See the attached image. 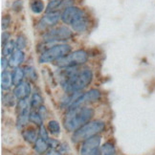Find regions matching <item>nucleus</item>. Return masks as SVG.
Segmentation results:
<instances>
[{"label": "nucleus", "instance_id": "f257e3e1", "mask_svg": "<svg viewBox=\"0 0 155 155\" xmlns=\"http://www.w3.org/2000/svg\"><path fill=\"white\" fill-rule=\"evenodd\" d=\"M92 80L93 73L88 68L78 70L76 67H69L65 69L59 76L62 88L69 94L80 92L90 84Z\"/></svg>", "mask_w": 155, "mask_h": 155}, {"label": "nucleus", "instance_id": "f03ea898", "mask_svg": "<svg viewBox=\"0 0 155 155\" xmlns=\"http://www.w3.org/2000/svg\"><path fill=\"white\" fill-rule=\"evenodd\" d=\"M95 111L91 107L78 106L69 109L63 119V126L69 132H75L91 120Z\"/></svg>", "mask_w": 155, "mask_h": 155}, {"label": "nucleus", "instance_id": "7ed1b4c3", "mask_svg": "<svg viewBox=\"0 0 155 155\" xmlns=\"http://www.w3.org/2000/svg\"><path fill=\"white\" fill-rule=\"evenodd\" d=\"M61 19L64 23H66L76 32H84L89 26V18L84 11L71 6L65 9L61 15Z\"/></svg>", "mask_w": 155, "mask_h": 155}, {"label": "nucleus", "instance_id": "20e7f679", "mask_svg": "<svg viewBox=\"0 0 155 155\" xmlns=\"http://www.w3.org/2000/svg\"><path fill=\"white\" fill-rule=\"evenodd\" d=\"M105 128V124L102 121H92L88 122L84 126H82L78 130H76L73 136L72 141L74 143L84 142L85 140L91 138V137L103 132Z\"/></svg>", "mask_w": 155, "mask_h": 155}, {"label": "nucleus", "instance_id": "39448f33", "mask_svg": "<svg viewBox=\"0 0 155 155\" xmlns=\"http://www.w3.org/2000/svg\"><path fill=\"white\" fill-rule=\"evenodd\" d=\"M71 51V46L68 44H58L51 47L40 55L38 61L39 63H48L55 61H58L66 57Z\"/></svg>", "mask_w": 155, "mask_h": 155}, {"label": "nucleus", "instance_id": "423d86ee", "mask_svg": "<svg viewBox=\"0 0 155 155\" xmlns=\"http://www.w3.org/2000/svg\"><path fill=\"white\" fill-rule=\"evenodd\" d=\"M88 54L84 50H78L74 53L67 55L57 61V66L61 68H69V67H76L78 65L83 64L87 61Z\"/></svg>", "mask_w": 155, "mask_h": 155}, {"label": "nucleus", "instance_id": "0eeeda50", "mask_svg": "<svg viewBox=\"0 0 155 155\" xmlns=\"http://www.w3.org/2000/svg\"><path fill=\"white\" fill-rule=\"evenodd\" d=\"M73 33L67 27H58L52 29L43 35V40L46 42H55V41H65L72 38Z\"/></svg>", "mask_w": 155, "mask_h": 155}, {"label": "nucleus", "instance_id": "6e6552de", "mask_svg": "<svg viewBox=\"0 0 155 155\" xmlns=\"http://www.w3.org/2000/svg\"><path fill=\"white\" fill-rule=\"evenodd\" d=\"M102 137L99 135H95L83 142L81 147V155H95L100 148Z\"/></svg>", "mask_w": 155, "mask_h": 155}, {"label": "nucleus", "instance_id": "1a4fd4ad", "mask_svg": "<svg viewBox=\"0 0 155 155\" xmlns=\"http://www.w3.org/2000/svg\"><path fill=\"white\" fill-rule=\"evenodd\" d=\"M100 99H101V92L97 90V89H91V90H89L88 92L81 94L69 109L75 108V107H78V106H83L84 104H89V103L97 102Z\"/></svg>", "mask_w": 155, "mask_h": 155}, {"label": "nucleus", "instance_id": "9d476101", "mask_svg": "<svg viewBox=\"0 0 155 155\" xmlns=\"http://www.w3.org/2000/svg\"><path fill=\"white\" fill-rule=\"evenodd\" d=\"M30 114L29 112V104L26 102V100L20 101L18 104V115H17V128L21 129L23 127H25L30 121Z\"/></svg>", "mask_w": 155, "mask_h": 155}, {"label": "nucleus", "instance_id": "9b49d317", "mask_svg": "<svg viewBox=\"0 0 155 155\" xmlns=\"http://www.w3.org/2000/svg\"><path fill=\"white\" fill-rule=\"evenodd\" d=\"M61 18V15L58 12H52V13H47L42 18H41L38 24V27L40 30H43L47 27H50L57 24L58 20Z\"/></svg>", "mask_w": 155, "mask_h": 155}, {"label": "nucleus", "instance_id": "f8f14e48", "mask_svg": "<svg viewBox=\"0 0 155 155\" xmlns=\"http://www.w3.org/2000/svg\"><path fill=\"white\" fill-rule=\"evenodd\" d=\"M31 86L28 82H21L20 84L16 85L15 90H14V95L15 96V98H17L19 101H23V100H26L30 94H31Z\"/></svg>", "mask_w": 155, "mask_h": 155}, {"label": "nucleus", "instance_id": "ddd939ff", "mask_svg": "<svg viewBox=\"0 0 155 155\" xmlns=\"http://www.w3.org/2000/svg\"><path fill=\"white\" fill-rule=\"evenodd\" d=\"M25 55L21 50H17L14 52L13 55L11 56L9 59V65L12 67H17L18 65H20L23 61H24Z\"/></svg>", "mask_w": 155, "mask_h": 155}, {"label": "nucleus", "instance_id": "4468645a", "mask_svg": "<svg viewBox=\"0 0 155 155\" xmlns=\"http://www.w3.org/2000/svg\"><path fill=\"white\" fill-rule=\"evenodd\" d=\"M115 154H116V150L114 145L110 142H106L102 147H100V148L95 155H115Z\"/></svg>", "mask_w": 155, "mask_h": 155}, {"label": "nucleus", "instance_id": "2eb2a0df", "mask_svg": "<svg viewBox=\"0 0 155 155\" xmlns=\"http://www.w3.org/2000/svg\"><path fill=\"white\" fill-rule=\"evenodd\" d=\"M13 84V78L8 71H2L1 74V88L3 90H9L11 85Z\"/></svg>", "mask_w": 155, "mask_h": 155}, {"label": "nucleus", "instance_id": "dca6fc26", "mask_svg": "<svg viewBox=\"0 0 155 155\" xmlns=\"http://www.w3.org/2000/svg\"><path fill=\"white\" fill-rule=\"evenodd\" d=\"M25 77V71L24 69L19 68V67H16L14 72L13 75H12V78H13V84L14 85H18L22 82L23 79Z\"/></svg>", "mask_w": 155, "mask_h": 155}, {"label": "nucleus", "instance_id": "f3484780", "mask_svg": "<svg viewBox=\"0 0 155 155\" xmlns=\"http://www.w3.org/2000/svg\"><path fill=\"white\" fill-rule=\"evenodd\" d=\"M22 137L24 138V140L30 144H33V143H35L38 140V133L37 131L33 128H29L26 129L22 132Z\"/></svg>", "mask_w": 155, "mask_h": 155}, {"label": "nucleus", "instance_id": "a211bd4d", "mask_svg": "<svg viewBox=\"0 0 155 155\" xmlns=\"http://www.w3.org/2000/svg\"><path fill=\"white\" fill-rule=\"evenodd\" d=\"M30 8H31L32 12L35 15H38L42 13L44 10V3L41 0H33L30 4Z\"/></svg>", "mask_w": 155, "mask_h": 155}, {"label": "nucleus", "instance_id": "6ab92c4d", "mask_svg": "<svg viewBox=\"0 0 155 155\" xmlns=\"http://www.w3.org/2000/svg\"><path fill=\"white\" fill-rule=\"evenodd\" d=\"M49 147L48 143L44 141L43 139L38 138L37 142L35 143V150L38 153H43L47 150V148Z\"/></svg>", "mask_w": 155, "mask_h": 155}, {"label": "nucleus", "instance_id": "aec40b11", "mask_svg": "<svg viewBox=\"0 0 155 155\" xmlns=\"http://www.w3.org/2000/svg\"><path fill=\"white\" fill-rule=\"evenodd\" d=\"M43 104V98L39 93H34L31 100V106L33 108H39L40 106H42Z\"/></svg>", "mask_w": 155, "mask_h": 155}, {"label": "nucleus", "instance_id": "412c9836", "mask_svg": "<svg viewBox=\"0 0 155 155\" xmlns=\"http://www.w3.org/2000/svg\"><path fill=\"white\" fill-rule=\"evenodd\" d=\"M15 44L13 42V41H9V42L5 43V45L3 46V56L6 57H10L14 54V50H15Z\"/></svg>", "mask_w": 155, "mask_h": 155}, {"label": "nucleus", "instance_id": "4be33fe9", "mask_svg": "<svg viewBox=\"0 0 155 155\" xmlns=\"http://www.w3.org/2000/svg\"><path fill=\"white\" fill-rule=\"evenodd\" d=\"M62 0H52L51 2H49L48 6H47L46 12L47 13H52V12H56V10L61 9Z\"/></svg>", "mask_w": 155, "mask_h": 155}, {"label": "nucleus", "instance_id": "5701e85b", "mask_svg": "<svg viewBox=\"0 0 155 155\" xmlns=\"http://www.w3.org/2000/svg\"><path fill=\"white\" fill-rule=\"evenodd\" d=\"M30 122H32L33 124H37L38 127H41L42 126L43 119L38 114V112L33 111V112H31V114H30Z\"/></svg>", "mask_w": 155, "mask_h": 155}, {"label": "nucleus", "instance_id": "b1692460", "mask_svg": "<svg viewBox=\"0 0 155 155\" xmlns=\"http://www.w3.org/2000/svg\"><path fill=\"white\" fill-rule=\"evenodd\" d=\"M48 130L52 134H59L61 132V127L57 121H49L48 123Z\"/></svg>", "mask_w": 155, "mask_h": 155}, {"label": "nucleus", "instance_id": "393cba45", "mask_svg": "<svg viewBox=\"0 0 155 155\" xmlns=\"http://www.w3.org/2000/svg\"><path fill=\"white\" fill-rule=\"evenodd\" d=\"M24 71H25V76L28 78L29 80H31V81H35L37 80V73H35V70L31 67V66H26L24 68Z\"/></svg>", "mask_w": 155, "mask_h": 155}, {"label": "nucleus", "instance_id": "a878e982", "mask_svg": "<svg viewBox=\"0 0 155 155\" xmlns=\"http://www.w3.org/2000/svg\"><path fill=\"white\" fill-rule=\"evenodd\" d=\"M26 38L24 35H18L16 39V42H15V47L17 48V50H22L24 49L26 47Z\"/></svg>", "mask_w": 155, "mask_h": 155}, {"label": "nucleus", "instance_id": "bb28decb", "mask_svg": "<svg viewBox=\"0 0 155 155\" xmlns=\"http://www.w3.org/2000/svg\"><path fill=\"white\" fill-rule=\"evenodd\" d=\"M38 134H39V138L43 139L46 142L50 139L49 138V135H48V133H47V131H46V128L43 126L39 127V132H38Z\"/></svg>", "mask_w": 155, "mask_h": 155}, {"label": "nucleus", "instance_id": "cd10ccee", "mask_svg": "<svg viewBox=\"0 0 155 155\" xmlns=\"http://www.w3.org/2000/svg\"><path fill=\"white\" fill-rule=\"evenodd\" d=\"M3 103H4L5 105H7V106H13L15 104V99H14L13 96H12V95L7 94L5 96V98H4V102Z\"/></svg>", "mask_w": 155, "mask_h": 155}, {"label": "nucleus", "instance_id": "c85d7f7f", "mask_svg": "<svg viewBox=\"0 0 155 155\" xmlns=\"http://www.w3.org/2000/svg\"><path fill=\"white\" fill-rule=\"evenodd\" d=\"M10 22H11L10 16H9V15H4V17L2 18V28H3V29L8 28V26H9V24H10Z\"/></svg>", "mask_w": 155, "mask_h": 155}, {"label": "nucleus", "instance_id": "c756f323", "mask_svg": "<svg viewBox=\"0 0 155 155\" xmlns=\"http://www.w3.org/2000/svg\"><path fill=\"white\" fill-rule=\"evenodd\" d=\"M47 143H48L49 147H52V148H56L59 146L58 141H57L55 139H49L48 141H47Z\"/></svg>", "mask_w": 155, "mask_h": 155}, {"label": "nucleus", "instance_id": "7c9ffc66", "mask_svg": "<svg viewBox=\"0 0 155 155\" xmlns=\"http://www.w3.org/2000/svg\"><path fill=\"white\" fill-rule=\"evenodd\" d=\"M38 114L41 116V118H42L43 120L47 117V111H46V108L44 106H40L38 108Z\"/></svg>", "mask_w": 155, "mask_h": 155}, {"label": "nucleus", "instance_id": "2f4dec72", "mask_svg": "<svg viewBox=\"0 0 155 155\" xmlns=\"http://www.w3.org/2000/svg\"><path fill=\"white\" fill-rule=\"evenodd\" d=\"M8 65H9V61H7L5 58H1V69H2V71H5Z\"/></svg>", "mask_w": 155, "mask_h": 155}, {"label": "nucleus", "instance_id": "473e14b6", "mask_svg": "<svg viewBox=\"0 0 155 155\" xmlns=\"http://www.w3.org/2000/svg\"><path fill=\"white\" fill-rule=\"evenodd\" d=\"M9 37H10V35H9L7 32H5V33L2 35V43H3V44H4V41H5L6 43L9 42V41H8V38H9Z\"/></svg>", "mask_w": 155, "mask_h": 155}, {"label": "nucleus", "instance_id": "72a5a7b5", "mask_svg": "<svg viewBox=\"0 0 155 155\" xmlns=\"http://www.w3.org/2000/svg\"><path fill=\"white\" fill-rule=\"evenodd\" d=\"M45 155H61V153H59L58 151H57L56 150H50L49 151H47V153Z\"/></svg>", "mask_w": 155, "mask_h": 155}]
</instances>
